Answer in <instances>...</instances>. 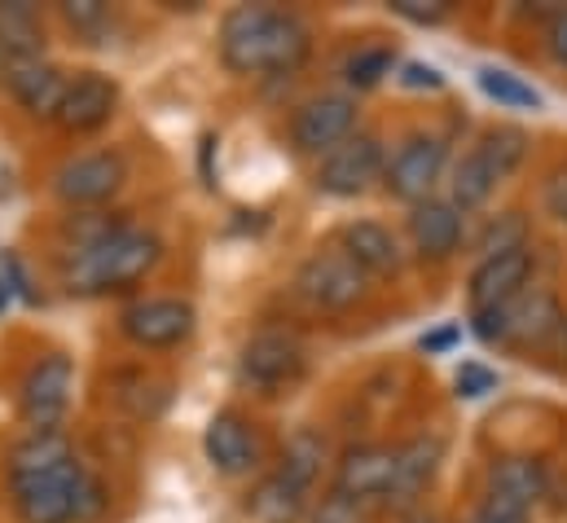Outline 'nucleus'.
<instances>
[{
    "label": "nucleus",
    "mask_w": 567,
    "mask_h": 523,
    "mask_svg": "<svg viewBox=\"0 0 567 523\" xmlns=\"http://www.w3.org/2000/svg\"><path fill=\"white\" fill-rule=\"evenodd\" d=\"M312 31L295 9L238 4L220 22V62L229 75H290L308 62Z\"/></svg>",
    "instance_id": "1"
},
{
    "label": "nucleus",
    "mask_w": 567,
    "mask_h": 523,
    "mask_svg": "<svg viewBox=\"0 0 567 523\" xmlns=\"http://www.w3.org/2000/svg\"><path fill=\"white\" fill-rule=\"evenodd\" d=\"M9 502L22 523H89L106 511V489L75 458L62 471L9 475Z\"/></svg>",
    "instance_id": "2"
},
{
    "label": "nucleus",
    "mask_w": 567,
    "mask_h": 523,
    "mask_svg": "<svg viewBox=\"0 0 567 523\" xmlns=\"http://www.w3.org/2000/svg\"><path fill=\"white\" fill-rule=\"evenodd\" d=\"M158 260H163L158 234H150L142 225H120L97 247L71 256V264H66V290H75V295L128 290V286L145 281L158 268Z\"/></svg>",
    "instance_id": "3"
},
{
    "label": "nucleus",
    "mask_w": 567,
    "mask_h": 523,
    "mask_svg": "<svg viewBox=\"0 0 567 523\" xmlns=\"http://www.w3.org/2000/svg\"><path fill=\"white\" fill-rule=\"evenodd\" d=\"M475 339L488 343V348H506L515 357H546L559 339L567 321V308L559 299L555 286L546 281H533L519 299H511L502 312H488V317H466Z\"/></svg>",
    "instance_id": "4"
},
{
    "label": "nucleus",
    "mask_w": 567,
    "mask_h": 523,
    "mask_svg": "<svg viewBox=\"0 0 567 523\" xmlns=\"http://www.w3.org/2000/svg\"><path fill=\"white\" fill-rule=\"evenodd\" d=\"M453 167V141L440 129H410L392 150L383 167V194L419 207L426 198H440V185L449 181Z\"/></svg>",
    "instance_id": "5"
},
{
    "label": "nucleus",
    "mask_w": 567,
    "mask_h": 523,
    "mask_svg": "<svg viewBox=\"0 0 567 523\" xmlns=\"http://www.w3.org/2000/svg\"><path fill=\"white\" fill-rule=\"evenodd\" d=\"M295 290L317 312H352L370 299V273L352 260L343 247H317L295 273Z\"/></svg>",
    "instance_id": "6"
},
{
    "label": "nucleus",
    "mask_w": 567,
    "mask_h": 523,
    "mask_svg": "<svg viewBox=\"0 0 567 523\" xmlns=\"http://www.w3.org/2000/svg\"><path fill=\"white\" fill-rule=\"evenodd\" d=\"M383 167H388V141L374 129H361L339 150L317 158L312 185L330 198H365L374 185H383Z\"/></svg>",
    "instance_id": "7"
},
{
    "label": "nucleus",
    "mask_w": 567,
    "mask_h": 523,
    "mask_svg": "<svg viewBox=\"0 0 567 523\" xmlns=\"http://www.w3.org/2000/svg\"><path fill=\"white\" fill-rule=\"evenodd\" d=\"M308 370V348L295 330L282 326H265L243 343L238 357V379L260 396H278L282 388H295Z\"/></svg>",
    "instance_id": "8"
},
{
    "label": "nucleus",
    "mask_w": 567,
    "mask_h": 523,
    "mask_svg": "<svg viewBox=\"0 0 567 523\" xmlns=\"http://www.w3.org/2000/svg\"><path fill=\"white\" fill-rule=\"evenodd\" d=\"M75 396V361L66 352H49L27 366L18 383V418L27 431H62Z\"/></svg>",
    "instance_id": "9"
},
{
    "label": "nucleus",
    "mask_w": 567,
    "mask_h": 523,
    "mask_svg": "<svg viewBox=\"0 0 567 523\" xmlns=\"http://www.w3.org/2000/svg\"><path fill=\"white\" fill-rule=\"evenodd\" d=\"M194 330H198V308L181 295H145L124 304L120 312V335L142 352H172L189 343Z\"/></svg>",
    "instance_id": "10"
},
{
    "label": "nucleus",
    "mask_w": 567,
    "mask_h": 523,
    "mask_svg": "<svg viewBox=\"0 0 567 523\" xmlns=\"http://www.w3.org/2000/svg\"><path fill=\"white\" fill-rule=\"evenodd\" d=\"M124 181H128V158L120 150H84V154H71L66 163H58L53 194L71 212H93V207L111 203L124 189Z\"/></svg>",
    "instance_id": "11"
},
{
    "label": "nucleus",
    "mask_w": 567,
    "mask_h": 523,
    "mask_svg": "<svg viewBox=\"0 0 567 523\" xmlns=\"http://www.w3.org/2000/svg\"><path fill=\"white\" fill-rule=\"evenodd\" d=\"M290 145L295 154H308V158H326L330 150H339L352 132H361V106L357 98L343 89V93H317L308 102L295 106L290 115Z\"/></svg>",
    "instance_id": "12"
},
{
    "label": "nucleus",
    "mask_w": 567,
    "mask_h": 523,
    "mask_svg": "<svg viewBox=\"0 0 567 523\" xmlns=\"http://www.w3.org/2000/svg\"><path fill=\"white\" fill-rule=\"evenodd\" d=\"M466 238H471V216L457 212L444 194L410 207V216H405V247L426 268H444L449 260H457Z\"/></svg>",
    "instance_id": "13"
},
{
    "label": "nucleus",
    "mask_w": 567,
    "mask_h": 523,
    "mask_svg": "<svg viewBox=\"0 0 567 523\" xmlns=\"http://www.w3.org/2000/svg\"><path fill=\"white\" fill-rule=\"evenodd\" d=\"M533 281H537V256H533V247L475 260L471 277H466V317L502 312V308H506L511 299H519Z\"/></svg>",
    "instance_id": "14"
},
{
    "label": "nucleus",
    "mask_w": 567,
    "mask_h": 523,
    "mask_svg": "<svg viewBox=\"0 0 567 523\" xmlns=\"http://www.w3.org/2000/svg\"><path fill=\"white\" fill-rule=\"evenodd\" d=\"M392 475H396V444L357 440L334 458L330 489L361 502V506H383L392 493Z\"/></svg>",
    "instance_id": "15"
},
{
    "label": "nucleus",
    "mask_w": 567,
    "mask_h": 523,
    "mask_svg": "<svg viewBox=\"0 0 567 523\" xmlns=\"http://www.w3.org/2000/svg\"><path fill=\"white\" fill-rule=\"evenodd\" d=\"M203 453L212 462L216 475H251L260 462H265V444H260V431L247 413L238 409H216L207 431H203Z\"/></svg>",
    "instance_id": "16"
},
{
    "label": "nucleus",
    "mask_w": 567,
    "mask_h": 523,
    "mask_svg": "<svg viewBox=\"0 0 567 523\" xmlns=\"http://www.w3.org/2000/svg\"><path fill=\"white\" fill-rule=\"evenodd\" d=\"M66 84H71V75H66L62 66H53L49 58H18V62H4V93L13 98V106H18L27 120L53 124L58 111H62Z\"/></svg>",
    "instance_id": "17"
},
{
    "label": "nucleus",
    "mask_w": 567,
    "mask_h": 523,
    "mask_svg": "<svg viewBox=\"0 0 567 523\" xmlns=\"http://www.w3.org/2000/svg\"><path fill=\"white\" fill-rule=\"evenodd\" d=\"M440 462H444V440L435 431H419L410 440L396 444V475H392V493H388V511L396 515H410L423 506V493L435 484L440 475Z\"/></svg>",
    "instance_id": "18"
},
{
    "label": "nucleus",
    "mask_w": 567,
    "mask_h": 523,
    "mask_svg": "<svg viewBox=\"0 0 567 523\" xmlns=\"http://www.w3.org/2000/svg\"><path fill=\"white\" fill-rule=\"evenodd\" d=\"M550 489H555V471H550V462L537 458V453H497V458L484 466V493H493V498H502V502H515V506H524L528 515H533L537 506H546Z\"/></svg>",
    "instance_id": "19"
},
{
    "label": "nucleus",
    "mask_w": 567,
    "mask_h": 523,
    "mask_svg": "<svg viewBox=\"0 0 567 523\" xmlns=\"http://www.w3.org/2000/svg\"><path fill=\"white\" fill-rule=\"evenodd\" d=\"M115 111H120V84L106 71H80V75H71L53 124L66 136H89V132L106 129L115 120Z\"/></svg>",
    "instance_id": "20"
},
{
    "label": "nucleus",
    "mask_w": 567,
    "mask_h": 523,
    "mask_svg": "<svg viewBox=\"0 0 567 523\" xmlns=\"http://www.w3.org/2000/svg\"><path fill=\"white\" fill-rule=\"evenodd\" d=\"M339 247L361 264L374 277H401L405 273V260H410V247L401 243V234L383 221H348L339 229Z\"/></svg>",
    "instance_id": "21"
},
{
    "label": "nucleus",
    "mask_w": 567,
    "mask_h": 523,
    "mask_svg": "<svg viewBox=\"0 0 567 523\" xmlns=\"http://www.w3.org/2000/svg\"><path fill=\"white\" fill-rule=\"evenodd\" d=\"M506 181L497 176V167L488 163V154L471 141V150H462L449 167V181H444V198L457 207V212H484L493 203V194L502 189Z\"/></svg>",
    "instance_id": "22"
},
{
    "label": "nucleus",
    "mask_w": 567,
    "mask_h": 523,
    "mask_svg": "<svg viewBox=\"0 0 567 523\" xmlns=\"http://www.w3.org/2000/svg\"><path fill=\"white\" fill-rule=\"evenodd\" d=\"M334 471V458H330V440L317 431V427H299V431H290L282 444V453H278V475H286L290 484H299L303 493H312L317 489V480H321V471Z\"/></svg>",
    "instance_id": "23"
},
{
    "label": "nucleus",
    "mask_w": 567,
    "mask_h": 523,
    "mask_svg": "<svg viewBox=\"0 0 567 523\" xmlns=\"http://www.w3.org/2000/svg\"><path fill=\"white\" fill-rule=\"evenodd\" d=\"M308 498L312 493H303L299 484H290L278 471H269L251 484L247 515H251V523H308V511H312Z\"/></svg>",
    "instance_id": "24"
},
{
    "label": "nucleus",
    "mask_w": 567,
    "mask_h": 523,
    "mask_svg": "<svg viewBox=\"0 0 567 523\" xmlns=\"http://www.w3.org/2000/svg\"><path fill=\"white\" fill-rule=\"evenodd\" d=\"M80 453L71 444L66 431H27L22 440H13L9 449V475H44V471H62L71 466Z\"/></svg>",
    "instance_id": "25"
},
{
    "label": "nucleus",
    "mask_w": 567,
    "mask_h": 523,
    "mask_svg": "<svg viewBox=\"0 0 567 523\" xmlns=\"http://www.w3.org/2000/svg\"><path fill=\"white\" fill-rule=\"evenodd\" d=\"M44 44V18L35 4H0V53L4 62L40 58Z\"/></svg>",
    "instance_id": "26"
},
{
    "label": "nucleus",
    "mask_w": 567,
    "mask_h": 523,
    "mask_svg": "<svg viewBox=\"0 0 567 523\" xmlns=\"http://www.w3.org/2000/svg\"><path fill=\"white\" fill-rule=\"evenodd\" d=\"M392 71H396V49H392L388 40L357 44V49L343 58V66H339V75H343V84H348V93H352V98H357V93L379 89Z\"/></svg>",
    "instance_id": "27"
},
{
    "label": "nucleus",
    "mask_w": 567,
    "mask_h": 523,
    "mask_svg": "<svg viewBox=\"0 0 567 523\" xmlns=\"http://www.w3.org/2000/svg\"><path fill=\"white\" fill-rule=\"evenodd\" d=\"M475 145L488 154V163L497 167V176L502 181H511L524 163H528V150H533V136L524 129H515V124H493V129H484L475 136Z\"/></svg>",
    "instance_id": "28"
},
{
    "label": "nucleus",
    "mask_w": 567,
    "mask_h": 523,
    "mask_svg": "<svg viewBox=\"0 0 567 523\" xmlns=\"http://www.w3.org/2000/svg\"><path fill=\"white\" fill-rule=\"evenodd\" d=\"M519 247H533V229H528V216L524 212H497V216H488V225L475 238L480 260L484 256H502V252H519Z\"/></svg>",
    "instance_id": "29"
},
{
    "label": "nucleus",
    "mask_w": 567,
    "mask_h": 523,
    "mask_svg": "<svg viewBox=\"0 0 567 523\" xmlns=\"http://www.w3.org/2000/svg\"><path fill=\"white\" fill-rule=\"evenodd\" d=\"M475 80H480L484 98H493V102L506 106V111H537V106H542V93H537L533 84H524L519 75L502 71V66H480Z\"/></svg>",
    "instance_id": "30"
},
{
    "label": "nucleus",
    "mask_w": 567,
    "mask_h": 523,
    "mask_svg": "<svg viewBox=\"0 0 567 523\" xmlns=\"http://www.w3.org/2000/svg\"><path fill=\"white\" fill-rule=\"evenodd\" d=\"M308 523H370V506H361V502L326 489L321 502L308 511Z\"/></svg>",
    "instance_id": "31"
},
{
    "label": "nucleus",
    "mask_w": 567,
    "mask_h": 523,
    "mask_svg": "<svg viewBox=\"0 0 567 523\" xmlns=\"http://www.w3.org/2000/svg\"><path fill=\"white\" fill-rule=\"evenodd\" d=\"M62 22L75 35H102L115 22V13L106 4H97V0H80V4H62Z\"/></svg>",
    "instance_id": "32"
},
{
    "label": "nucleus",
    "mask_w": 567,
    "mask_h": 523,
    "mask_svg": "<svg viewBox=\"0 0 567 523\" xmlns=\"http://www.w3.org/2000/svg\"><path fill=\"white\" fill-rule=\"evenodd\" d=\"M537 198H542V216H550L559 229H567V158L542 176V194Z\"/></svg>",
    "instance_id": "33"
},
{
    "label": "nucleus",
    "mask_w": 567,
    "mask_h": 523,
    "mask_svg": "<svg viewBox=\"0 0 567 523\" xmlns=\"http://www.w3.org/2000/svg\"><path fill=\"white\" fill-rule=\"evenodd\" d=\"M462 523H533V515L524 506H515V502H502L493 493H480V502L471 506V515Z\"/></svg>",
    "instance_id": "34"
},
{
    "label": "nucleus",
    "mask_w": 567,
    "mask_h": 523,
    "mask_svg": "<svg viewBox=\"0 0 567 523\" xmlns=\"http://www.w3.org/2000/svg\"><path fill=\"white\" fill-rule=\"evenodd\" d=\"M537 31H542V49H546V58L567 71V4H555Z\"/></svg>",
    "instance_id": "35"
},
{
    "label": "nucleus",
    "mask_w": 567,
    "mask_h": 523,
    "mask_svg": "<svg viewBox=\"0 0 567 523\" xmlns=\"http://www.w3.org/2000/svg\"><path fill=\"white\" fill-rule=\"evenodd\" d=\"M392 13L414 22V27H440L453 18V4H444V0H392Z\"/></svg>",
    "instance_id": "36"
},
{
    "label": "nucleus",
    "mask_w": 567,
    "mask_h": 523,
    "mask_svg": "<svg viewBox=\"0 0 567 523\" xmlns=\"http://www.w3.org/2000/svg\"><path fill=\"white\" fill-rule=\"evenodd\" d=\"M453 388H457V396H466V400H480V396H488L497 388V375L488 366H480V361H462L457 375H453Z\"/></svg>",
    "instance_id": "37"
},
{
    "label": "nucleus",
    "mask_w": 567,
    "mask_h": 523,
    "mask_svg": "<svg viewBox=\"0 0 567 523\" xmlns=\"http://www.w3.org/2000/svg\"><path fill=\"white\" fill-rule=\"evenodd\" d=\"M396 80H401L405 89H426V93H440V89H444V75H440L435 66H426V62H405Z\"/></svg>",
    "instance_id": "38"
},
{
    "label": "nucleus",
    "mask_w": 567,
    "mask_h": 523,
    "mask_svg": "<svg viewBox=\"0 0 567 523\" xmlns=\"http://www.w3.org/2000/svg\"><path fill=\"white\" fill-rule=\"evenodd\" d=\"M546 357H555V370L567 375V321H564V330H559V339H555V348H550Z\"/></svg>",
    "instance_id": "39"
},
{
    "label": "nucleus",
    "mask_w": 567,
    "mask_h": 523,
    "mask_svg": "<svg viewBox=\"0 0 567 523\" xmlns=\"http://www.w3.org/2000/svg\"><path fill=\"white\" fill-rule=\"evenodd\" d=\"M457 339V326H449V330H440V335H431V339H423L426 352H440V348H449Z\"/></svg>",
    "instance_id": "40"
},
{
    "label": "nucleus",
    "mask_w": 567,
    "mask_h": 523,
    "mask_svg": "<svg viewBox=\"0 0 567 523\" xmlns=\"http://www.w3.org/2000/svg\"><path fill=\"white\" fill-rule=\"evenodd\" d=\"M396 523H444V520H440V515H431L426 506H419V511H410V515H401V520H396Z\"/></svg>",
    "instance_id": "41"
}]
</instances>
